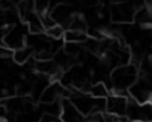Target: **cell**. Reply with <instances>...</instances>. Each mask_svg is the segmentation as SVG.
I'll use <instances>...</instances> for the list:
<instances>
[{"instance_id":"6da1fadb","label":"cell","mask_w":152,"mask_h":122,"mask_svg":"<svg viewBox=\"0 0 152 122\" xmlns=\"http://www.w3.org/2000/svg\"><path fill=\"white\" fill-rule=\"evenodd\" d=\"M138 77V68L136 64H127L123 67H117L113 70L110 77V88L112 94L128 97L129 87L136 82Z\"/></svg>"},{"instance_id":"7a4b0ae2","label":"cell","mask_w":152,"mask_h":122,"mask_svg":"<svg viewBox=\"0 0 152 122\" xmlns=\"http://www.w3.org/2000/svg\"><path fill=\"white\" fill-rule=\"evenodd\" d=\"M69 99L84 117L101 115L105 111V99L95 98L88 93H84L83 90L71 94V98Z\"/></svg>"},{"instance_id":"3957f363","label":"cell","mask_w":152,"mask_h":122,"mask_svg":"<svg viewBox=\"0 0 152 122\" xmlns=\"http://www.w3.org/2000/svg\"><path fill=\"white\" fill-rule=\"evenodd\" d=\"M128 97L140 105L150 103L151 99L150 74H143L142 76L137 77L136 82L128 90Z\"/></svg>"},{"instance_id":"277c9868","label":"cell","mask_w":152,"mask_h":122,"mask_svg":"<svg viewBox=\"0 0 152 122\" xmlns=\"http://www.w3.org/2000/svg\"><path fill=\"white\" fill-rule=\"evenodd\" d=\"M28 33L27 26L15 25L6 31L4 37H3V46L11 51H15L18 49H21L25 46L26 37Z\"/></svg>"},{"instance_id":"5b68a950","label":"cell","mask_w":152,"mask_h":122,"mask_svg":"<svg viewBox=\"0 0 152 122\" xmlns=\"http://www.w3.org/2000/svg\"><path fill=\"white\" fill-rule=\"evenodd\" d=\"M137 10L136 7L130 4L128 2L117 3L112 7L111 9V18L113 22L121 23H130L134 21V15Z\"/></svg>"},{"instance_id":"8992f818","label":"cell","mask_w":152,"mask_h":122,"mask_svg":"<svg viewBox=\"0 0 152 122\" xmlns=\"http://www.w3.org/2000/svg\"><path fill=\"white\" fill-rule=\"evenodd\" d=\"M127 105H128V97L110 94L105 98V111L109 115H113L116 117L126 116Z\"/></svg>"},{"instance_id":"52a82bcc","label":"cell","mask_w":152,"mask_h":122,"mask_svg":"<svg viewBox=\"0 0 152 122\" xmlns=\"http://www.w3.org/2000/svg\"><path fill=\"white\" fill-rule=\"evenodd\" d=\"M84 117L78 110L73 106L69 98H63L61 101L60 120L62 122H85Z\"/></svg>"},{"instance_id":"ba28073f","label":"cell","mask_w":152,"mask_h":122,"mask_svg":"<svg viewBox=\"0 0 152 122\" xmlns=\"http://www.w3.org/2000/svg\"><path fill=\"white\" fill-rule=\"evenodd\" d=\"M66 93L69 94V92L61 84H59L58 82H53V83L49 84L46 87V90L42 92L40 96V101L42 104L54 103V101H58V100L60 99V97H65Z\"/></svg>"},{"instance_id":"9c48e42d","label":"cell","mask_w":152,"mask_h":122,"mask_svg":"<svg viewBox=\"0 0 152 122\" xmlns=\"http://www.w3.org/2000/svg\"><path fill=\"white\" fill-rule=\"evenodd\" d=\"M63 39L65 40V43H69V44H79L80 45L86 42L87 35H86V33L67 29L64 32Z\"/></svg>"},{"instance_id":"30bf717a","label":"cell","mask_w":152,"mask_h":122,"mask_svg":"<svg viewBox=\"0 0 152 122\" xmlns=\"http://www.w3.org/2000/svg\"><path fill=\"white\" fill-rule=\"evenodd\" d=\"M134 21L141 26H146L148 24H150V22H151V12H150V9H148L147 7L139 8L135 12Z\"/></svg>"},{"instance_id":"8fae6325","label":"cell","mask_w":152,"mask_h":122,"mask_svg":"<svg viewBox=\"0 0 152 122\" xmlns=\"http://www.w3.org/2000/svg\"><path fill=\"white\" fill-rule=\"evenodd\" d=\"M85 93H88L89 95H91L95 98H103V99H105L110 95V90H108V87L105 86L104 84L96 83L95 85L88 87L87 92H85Z\"/></svg>"},{"instance_id":"7c38bea8","label":"cell","mask_w":152,"mask_h":122,"mask_svg":"<svg viewBox=\"0 0 152 122\" xmlns=\"http://www.w3.org/2000/svg\"><path fill=\"white\" fill-rule=\"evenodd\" d=\"M33 54L34 52L32 51V49L28 48L27 46H24L23 48L18 49L15 51L12 52V57L14 59L16 63H24L26 61H28L29 59L33 57Z\"/></svg>"},{"instance_id":"4fadbf2b","label":"cell","mask_w":152,"mask_h":122,"mask_svg":"<svg viewBox=\"0 0 152 122\" xmlns=\"http://www.w3.org/2000/svg\"><path fill=\"white\" fill-rule=\"evenodd\" d=\"M64 32H65V29L60 25H54L53 27H51V29H47L46 33H47V35L49 38L51 39H62L63 38V35H64Z\"/></svg>"},{"instance_id":"5bb4252c","label":"cell","mask_w":152,"mask_h":122,"mask_svg":"<svg viewBox=\"0 0 152 122\" xmlns=\"http://www.w3.org/2000/svg\"><path fill=\"white\" fill-rule=\"evenodd\" d=\"M40 122H62L58 117L50 116V115H44L41 117Z\"/></svg>"}]
</instances>
